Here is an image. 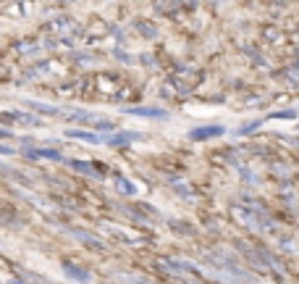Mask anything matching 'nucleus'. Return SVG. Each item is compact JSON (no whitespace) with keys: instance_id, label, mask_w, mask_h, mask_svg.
Returning <instances> with one entry per match:
<instances>
[{"instance_id":"4","label":"nucleus","mask_w":299,"mask_h":284,"mask_svg":"<svg viewBox=\"0 0 299 284\" xmlns=\"http://www.w3.org/2000/svg\"><path fill=\"white\" fill-rule=\"evenodd\" d=\"M31 155H37V158H60L58 150H35Z\"/></svg>"},{"instance_id":"6","label":"nucleus","mask_w":299,"mask_h":284,"mask_svg":"<svg viewBox=\"0 0 299 284\" xmlns=\"http://www.w3.org/2000/svg\"><path fill=\"white\" fill-rule=\"evenodd\" d=\"M0 137H8V132H3V129H0Z\"/></svg>"},{"instance_id":"1","label":"nucleus","mask_w":299,"mask_h":284,"mask_svg":"<svg viewBox=\"0 0 299 284\" xmlns=\"http://www.w3.org/2000/svg\"><path fill=\"white\" fill-rule=\"evenodd\" d=\"M213 134H220V129H218V126H210V129H194V132H192V137H194V139H202V137H213Z\"/></svg>"},{"instance_id":"5","label":"nucleus","mask_w":299,"mask_h":284,"mask_svg":"<svg viewBox=\"0 0 299 284\" xmlns=\"http://www.w3.org/2000/svg\"><path fill=\"white\" fill-rule=\"evenodd\" d=\"M0 153H3V155H8V153H11V148H3V145H0Z\"/></svg>"},{"instance_id":"3","label":"nucleus","mask_w":299,"mask_h":284,"mask_svg":"<svg viewBox=\"0 0 299 284\" xmlns=\"http://www.w3.org/2000/svg\"><path fill=\"white\" fill-rule=\"evenodd\" d=\"M129 113H142V116H163V110H157V108H131Z\"/></svg>"},{"instance_id":"2","label":"nucleus","mask_w":299,"mask_h":284,"mask_svg":"<svg viewBox=\"0 0 299 284\" xmlns=\"http://www.w3.org/2000/svg\"><path fill=\"white\" fill-rule=\"evenodd\" d=\"M69 137H79V139H87V142H100L97 134H92V132H76V129H71Z\"/></svg>"}]
</instances>
